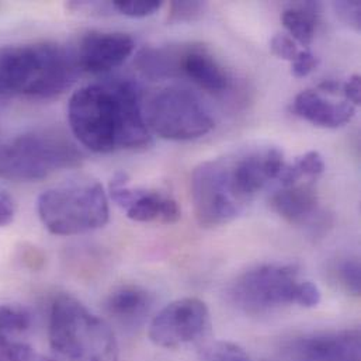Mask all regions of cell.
Instances as JSON below:
<instances>
[{
	"instance_id": "obj_1",
	"label": "cell",
	"mask_w": 361,
	"mask_h": 361,
	"mask_svg": "<svg viewBox=\"0 0 361 361\" xmlns=\"http://www.w3.org/2000/svg\"><path fill=\"white\" fill-rule=\"evenodd\" d=\"M68 120L75 138L94 154L145 149L152 144L141 90L130 79L80 87L69 100Z\"/></svg>"
},
{
	"instance_id": "obj_2",
	"label": "cell",
	"mask_w": 361,
	"mask_h": 361,
	"mask_svg": "<svg viewBox=\"0 0 361 361\" xmlns=\"http://www.w3.org/2000/svg\"><path fill=\"white\" fill-rule=\"evenodd\" d=\"M286 166L279 148L266 147L205 161L191 175L197 222L218 228L236 219Z\"/></svg>"
},
{
	"instance_id": "obj_3",
	"label": "cell",
	"mask_w": 361,
	"mask_h": 361,
	"mask_svg": "<svg viewBox=\"0 0 361 361\" xmlns=\"http://www.w3.org/2000/svg\"><path fill=\"white\" fill-rule=\"evenodd\" d=\"M79 72L75 52L58 42L0 47V99H55Z\"/></svg>"
},
{
	"instance_id": "obj_4",
	"label": "cell",
	"mask_w": 361,
	"mask_h": 361,
	"mask_svg": "<svg viewBox=\"0 0 361 361\" xmlns=\"http://www.w3.org/2000/svg\"><path fill=\"white\" fill-rule=\"evenodd\" d=\"M48 339L56 361H118L113 328L72 295H58L49 311Z\"/></svg>"
},
{
	"instance_id": "obj_5",
	"label": "cell",
	"mask_w": 361,
	"mask_h": 361,
	"mask_svg": "<svg viewBox=\"0 0 361 361\" xmlns=\"http://www.w3.org/2000/svg\"><path fill=\"white\" fill-rule=\"evenodd\" d=\"M229 297L236 308L249 315L288 305L314 308L321 302L318 286L301 279L297 266L281 263H266L242 273L232 283Z\"/></svg>"
},
{
	"instance_id": "obj_6",
	"label": "cell",
	"mask_w": 361,
	"mask_h": 361,
	"mask_svg": "<svg viewBox=\"0 0 361 361\" xmlns=\"http://www.w3.org/2000/svg\"><path fill=\"white\" fill-rule=\"evenodd\" d=\"M82 162L83 154L78 145L52 130L30 131L0 147V178L6 180H42Z\"/></svg>"
},
{
	"instance_id": "obj_7",
	"label": "cell",
	"mask_w": 361,
	"mask_h": 361,
	"mask_svg": "<svg viewBox=\"0 0 361 361\" xmlns=\"http://www.w3.org/2000/svg\"><path fill=\"white\" fill-rule=\"evenodd\" d=\"M42 225L54 235L73 236L103 228L110 218L109 197L96 180L69 181L44 191L37 202Z\"/></svg>"
},
{
	"instance_id": "obj_8",
	"label": "cell",
	"mask_w": 361,
	"mask_h": 361,
	"mask_svg": "<svg viewBox=\"0 0 361 361\" xmlns=\"http://www.w3.org/2000/svg\"><path fill=\"white\" fill-rule=\"evenodd\" d=\"M144 117L151 134L169 141H192L209 134L215 127L201 99L179 86L154 93L144 106Z\"/></svg>"
},
{
	"instance_id": "obj_9",
	"label": "cell",
	"mask_w": 361,
	"mask_h": 361,
	"mask_svg": "<svg viewBox=\"0 0 361 361\" xmlns=\"http://www.w3.org/2000/svg\"><path fill=\"white\" fill-rule=\"evenodd\" d=\"M211 332V315L200 298L185 297L161 310L149 324V339L164 349H179L205 339Z\"/></svg>"
},
{
	"instance_id": "obj_10",
	"label": "cell",
	"mask_w": 361,
	"mask_h": 361,
	"mask_svg": "<svg viewBox=\"0 0 361 361\" xmlns=\"http://www.w3.org/2000/svg\"><path fill=\"white\" fill-rule=\"evenodd\" d=\"M111 200L135 222L176 224L181 216L178 201L157 188L131 187L126 173H117L110 181Z\"/></svg>"
},
{
	"instance_id": "obj_11",
	"label": "cell",
	"mask_w": 361,
	"mask_h": 361,
	"mask_svg": "<svg viewBox=\"0 0 361 361\" xmlns=\"http://www.w3.org/2000/svg\"><path fill=\"white\" fill-rule=\"evenodd\" d=\"M135 49L131 35L120 31H90L85 34L75 52L79 69L103 75L121 66Z\"/></svg>"
},
{
	"instance_id": "obj_12",
	"label": "cell",
	"mask_w": 361,
	"mask_h": 361,
	"mask_svg": "<svg viewBox=\"0 0 361 361\" xmlns=\"http://www.w3.org/2000/svg\"><path fill=\"white\" fill-rule=\"evenodd\" d=\"M293 361H361L359 329L324 332L294 341L288 348Z\"/></svg>"
},
{
	"instance_id": "obj_13",
	"label": "cell",
	"mask_w": 361,
	"mask_h": 361,
	"mask_svg": "<svg viewBox=\"0 0 361 361\" xmlns=\"http://www.w3.org/2000/svg\"><path fill=\"white\" fill-rule=\"evenodd\" d=\"M270 208L283 219L297 226L315 228L324 224L318 191L314 181H301L276 190L270 200Z\"/></svg>"
},
{
	"instance_id": "obj_14",
	"label": "cell",
	"mask_w": 361,
	"mask_h": 361,
	"mask_svg": "<svg viewBox=\"0 0 361 361\" xmlns=\"http://www.w3.org/2000/svg\"><path fill=\"white\" fill-rule=\"evenodd\" d=\"M180 76L215 94L225 93L232 85L231 75L225 66L201 44H181L178 78Z\"/></svg>"
},
{
	"instance_id": "obj_15",
	"label": "cell",
	"mask_w": 361,
	"mask_h": 361,
	"mask_svg": "<svg viewBox=\"0 0 361 361\" xmlns=\"http://www.w3.org/2000/svg\"><path fill=\"white\" fill-rule=\"evenodd\" d=\"M291 111L312 126L331 130L349 124L356 116V107L349 102H332L315 90L298 93Z\"/></svg>"
},
{
	"instance_id": "obj_16",
	"label": "cell",
	"mask_w": 361,
	"mask_h": 361,
	"mask_svg": "<svg viewBox=\"0 0 361 361\" xmlns=\"http://www.w3.org/2000/svg\"><path fill=\"white\" fill-rule=\"evenodd\" d=\"M154 307V295L135 284L120 286L109 294L106 312L124 326H137L145 321Z\"/></svg>"
},
{
	"instance_id": "obj_17",
	"label": "cell",
	"mask_w": 361,
	"mask_h": 361,
	"mask_svg": "<svg viewBox=\"0 0 361 361\" xmlns=\"http://www.w3.org/2000/svg\"><path fill=\"white\" fill-rule=\"evenodd\" d=\"M281 21L293 35L291 38L308 48L315 38L319 23L318 4L308 1L291 6L283 11Z\"/></svg>"
},
{
	"instance_id": "obj_18",
	"label": "cell",
	"mask_w": 361,
	"mask_h": 361,
	"mask_svg": "<svg viewBox=\"0 0 361 361\" xmlns=\"http://www.w3.org/2000/svg\"><path fill=\"white\" fill-rule=\"evenodd\" d=\"M326 169L322 155L317 151H310L297 158L293 165H286L280 178L281 187H288L301 181H315Z\"/></svg>"
},
{
	"instance_id": "obj_19",
	"label": "cell",
	"mask_w": 361,
	"mask_h": 361,
	"mask_svg": "<svg viewBox=\"0 0 361 361\" xmlns=\"http://www.w3.org/2000/svg\"><path fill=\"white\" fill-rule=\"evenodd\" d=\"M32 326V314L28 308L17 304L0 305V336L13 339L27 334Z\"/></svg>"
},
{
	"instance_id": "obj_20",
	"label": "cell",
	"mask_w": 361,
	"mask_h": 361,
	"mask_svg": "<svg viewBox=\"0 0 361 361\" xmlns=\"http://www.w3.org/2000/svg\"><path fill=\"white\" fill-rule=\"evenodd\" d=\"M339 286L350 295L359 297L361 290V267L357 257H348L338 263L334 270Z\"/></svg>"
},
{
	"instance_id": "obj_21",
	"label": "cell",
	"mask_w": 361,
	"mask_h": 361,
	"mask_svg": "<svg viewBox=\"0 0 361 361\" xmlns=\"http://www.w3.org/2000/svg\"><path fill=\"white\" fill-rule=\"evenodd\" d=\"M0 361H56L37 353L31 346L0 336Z\"/></svg>"
},
{
	"instance_id": "obj_22",
	"label": "cell",
	"mask_w": 361,
	"mask_h": 361,
	"mask_svg": "<svg viewBox=\"0 0 361 361\" xmlns=\"http://www.w3.org/2000/svg\"><path fill=\"white\" fill-rule=\"evenodd\" d=\"M110 4L123 16L131 18H145L158 13L164 3L159 0H114Z\"/></svg>"
},
{
	"instance_id": "obj_23",
	"label": "cell",
	"mask_w": 361,
	"mask_h": 361,
	"mask_svg": "<svg viewBox=\"0 0 361 361\" xmlns=\"http://www.w3.org/2000/svg\"><path fill=\"white\" fill-rule=\"evenodd\" d=\"M205 3L201 1H172L169 7L168 21L171 24H180V23H191L200 18L204 13Z\"/></svg>"
},
{
	"instance_id": "obj_24",
	"label": "cell",
	"mask_w": 361,
	"mask_h": 361,
	"mask_svg": "<svg viewBox=\"0 0 361 361\" xmlns=\"http://www.w3.org/2000/svg\"><path fill=\"white\" fill-rule=\"evenodd\" d=\"M204 361H250L242 348L229 342H216L204 352Z\"/></svg>"
},
{
	"instance_id": "obj_25",
	"label": "cell",
	"mask_w": 361,
	"mask_h": 361,
	"mask_svg": "<svg viewBox=\"0 0 361 361\" xmlns=\"http://www.w3.org/2000/svg\"><path fill=\"white\" fill-rule=\"evenodd\" d=\"M270 49L277 58L290 62H293L300 54L295 41L286 34H276L270 41Z\"/></svg>"
},
{
	"instance_id": "obj_26",
	"label": "cell",
	"mask_w": 361,
	"mask_h": 361,
	"mask_svg": "<svg viewBox=\"0 0 361 361\" xmlns=\"http://www.w3.org/2000/svg\"><path fill=\"white\" fill-rule=\"evenodd\" d=\"M338 17L349 27L360 31L361 27V6L359 1H336L334 4Z\"/></svg>"
},
{
	"instance_id": "obj_27",
	"label": "cell",
	"mask_w": 361,
	"mask_h": 361,
	"mask_svg": "<svg viewBox=\"0 0 361 361\" xmlns=\"http://www.w3.org/2000/svg\"><path fill=\"white\" fill-rule=\"evenodd\" d=\"M319 65V58L314 55L311 51H300L297 58L291 62V73L301 79L312 73Z\"/></svg>"
},
{
	"instance_id": "obj_28",
	"label": "cell",
	"mask_w": 361,
	"mask_h": 361,
	"mask_svg": "<svg viewBox=\"0 0 361 361\" xmlns=\"http://www.w3.org/2000/svg\"><path fill=\"white\" fill-rule=\"evenodd\" d=\"M342 92L346 96V102L353 104L355 107L361 103V78L360 75L350 76L342 86Z\"/></svg>"
},
{
	"instance_id": "obj_29",
	"label": "cell",
	"mask_w": 361,
	"mask_h": 361,
	"mask_svg": "<svg viewBox=\"0 0 361 361\" xmlns=\"http://www.w3.org/2000/svg\"><path fill=\"white\" fill-rule=\"evenodd\" d=\"M16 215L14 200L4 191H0V228L13 222Z\"/></svg>"
},
{
	"instance_id": "obj_30",
	"label": "cell",
	"mask_w": 361,
	"mask_h": 361,
	"mask_svg": "<svg viewBox=\"0 0 361 361\" xmlns=\"http://www.w3.org/2000/svg\"><path fill=\"white\" fill-rule=\"evenodd\" d=\"M342 86L343 85L338 80H324L318 87L326 94H338L339 92H342Z\"/></svg>"
}]
</instances>
